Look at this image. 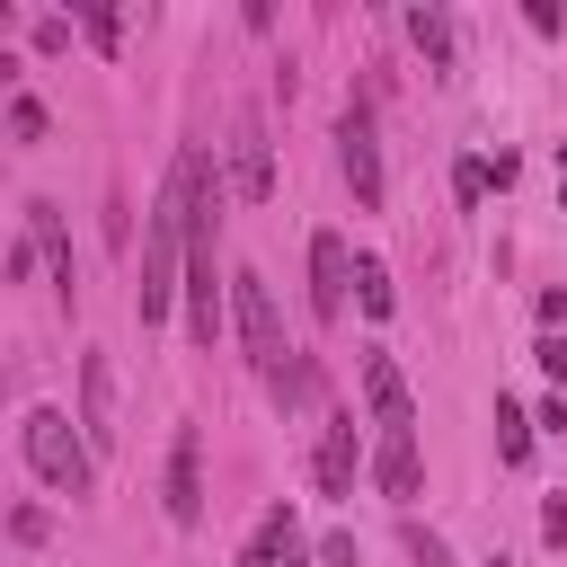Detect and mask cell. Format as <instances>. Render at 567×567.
<instances>
[{"instance_id":"6da1fadb","label":"cell","mask_w":567,"mask_h":567,"mask_svg":"<svg viewBox=\"0 0 567 567\" xmlns=\"http://www.w3.org/2000/svg\"><path fill=\"white\" fill-rule=\"evenodd\" d=\"M18 452H27V470H35L53 496H89V487H97V452H89V434H80L62 408H27V416H18Z\"/></svg>"},{"instance_id":"5bb4252c","label":"cell","mask_w":567,"mask_h":567,"mask_svg":"<svg viewBox=\"0 0 567 567\" xmlns=\"http://www.w3.org/2000/svg\"><path fill=\"white\" fill-rule=\"evenodd\" d=\"M275 558H292V505H266L248 549H239V567H275Z\"/></svg>"},{"instance_id":"603a6c76","label":"cell","mask_w":567,"mask_h":567,"mask_svg":"<svg viewBox=\"0 0 567 567\" xmlns=\"http://www.w3.org/2000/svg\"><path fill=\"white\" fill-rule=\"evenodd\" d=\"M532 354H540V372H549V381H558V390H567V337H558V328H549V337H540V346H532Z\"/></svg>"},{"instance_id":"83f0119b","label":"cell","mask_w":567,"mask_h":567,"mask_svg":"<svg viewBox=\"0 0 567 567\" xmlns=\"http://www.w3.org/2000/svg\"><path fill=\"white\" fill-rule=\"evenodd\" d=\"M284 567H301V558H284Z\"/></svg>"},{"instance_id":"ba28073f","label":"cell","mask_w":567,"mask_h":567,"mask_svg":"<svg viewBox=\"0 0 567 567\" xmlns=\"http://www.w3.org/2000/svg\"><path fill=\"white\" fill-rule=\"evenodd\" d=\"M168 523L177 532L204 523V434L195 425H177V443H168Z\"/></svg>"},{"instance_id":"e0dca14e","label":"cell","mask_w":567,"mask_h":567,"mask_svg":"<svg viewBox=\"0 0 567 567\" xmlns=\"http://www.w3.org/2000/svg\"><path fill=\"white\" fill-rule=\"evenodd\" d=\"M496 461H505V470L532 461V416H523L514 399H496Z\"/></svg>"},{"instance_id":"8992f818","label":"cell","mask_w":567,"mask_h":567,"mask_svg":"<svg viewBox=\"0 0 567 567\" xmlns=\"http://www.w3.org/2000/svg\"><path fill=\"white\" fill-rule=\"evenodd\" d=\"M80 434H89V452H115V434H124L115 425V363L97 346L80 354Z\"/></svg>"},{"instance_id":"2e32d148","label":"cell","mask_w":567,"mask_h":567,"mask_svg":"<svg viewBox=\"0 0 567 567\" xmlns=\"http://www.w3.org/2000/svg\"><path fill=\"white\" fill-rule=\"evenodd\" d=\"M354 301H363V319H390V310H399V292H390V266H381V257H354Z\"/></svg>"},{"instance_id":"30bf717a","label":"cell","mask_w":567,"mask_h":567,"mask_svg":"<svg viewBox=\"0 0 567 567\" xmlns=\"http://www.w3.org/2000/svg\"><path fill=\"white\" fill-rule=\"evenodd\" d=\"M230 195H239V204H266V195H275V159H266L257 115H239V133H230Z\"/></svg>"},{"instance_id":"3957f363","label":"cell","mask_w":567,"mask_h":567,"mask_svg":"<svg viewBox=\"0 0 567 567\" xmlns=\"http://www.w3.org/2000/svg\"><path fill=\"white\" fill-rule=\"evenodd\" d=\"M337 168H346V186H354V204L363 213H381V133H372V106H346L337 115Z\"/></svg>"},{"instance_id":"44dd1931","label":"cell","mask_w":567,"mask_h":567,"mask_svg":"<svg viewBox=\"0 0 567 567\" xmlns=\"http://www.w3.org/2000/svg\"><path fill=\"white\" fill-rule=\"evenodd\" d=\"M408 558H416V567H452V549H443V532H425V523H408Z\"/></svg>"},{"instance_id":"7a4b0ae2","label":"cell","mask_w":567,"mask_h":567,"mask_svg":"<svg viewBox=\"0 0 567 567\" xmlns=\"http://www.w3.org/2000/svg\"><path fill=\"white\" fill-rule=\"evenodd\" d=\"M230 319H239V346H248V363L257 372H275L292 346H284V319H275V292H266V275H230Z\"/></svg>"},{"instance_id":"7402d4cb","label":"cell","mask_w":567,"mask_h":567,"mask_svg":"<svg viewBox=\"0 0 567 567\" xmlns=\"http://www.w3.org/2000/svg\"><path fill=\"white\" fill-rule=\"evenodd\" d=\"M44 532H53V523H44V505H18V514H9V540H27V549H35Z\"/></svg>"},{"instance_id":"d4e9b609","label":"cell","mask_w":567,"mask_h":567,"mask_svg":"<svg viewBox=\"0 0 567 567\" xmlns=\"http://www.w3.org/2000/svg\"><path fill=\"white\" fill-rule=\"evenodd\" d=\"M319 567H354V532H328L319 540Z\"/></svg>"},{"instance_id":"9c48e42d","label":"cell","mask_w":567,"mask_h":567,"mask_svg":"<svg viewBox=\"0 0 567 567\" xmlns=\"http://www.w3.org/2000/svg\"><path fill=\"white\" fill-rule=\"evenodd\" d=\"M354 461H363V443H354V416L337 408V416L319 425V452H310V478H319V496H354Z\"/></svg>"},{"instance_id":"ac0fdd59","label":"cell","mask_w":567,"mask_h":567,"mask_svg":"<svg viewBox=\"0 0 567 567\" xmlns=\"http://www.w3.org/2000/svg\"><path fill=\"white\" fill-rule=\"evenodd\" d=\"M44 133H53L44 97H27V89H18V97H9V142H44Z\"/></svg>"},{"instance_id":"ffe728a7","label":"cell","mask_w":567,"mask_h":567,"mask_svg":"<svg viewBox=\"0 0 567 567\" xmlns=\"http://www.w3.org/2000/svg\"><path fill=\"white\" fill-rule=\"evenodd\" d=\"M487 186H496V168H487V159H461V168H452V195H461V204H478Z\"/></svg>"},{"instance_id":"52a82bcc","label":"cell","mask_w":567,"mask_h":567,"mask_svg":"<svg viewBox=\"0 0 567 567\" xmlns=\"http://www.w3.org/2000/svg\"><path fill=\"white\" fill-rule=\"evenodd\" d=\"M363 408H372L381 434H416V399H408V381H399V363L381 346H363Z\"/></svg>"},{"instance_id":"277c9868","label":"cell","mask_w":567,"mask_h":567,"mask_svg":"<svg viewBox=\"0 0 567 567\" xmlns=\"http://www.w3.org/2000/svg\"><path fill=\"white\" fill-rule=\"evenodd\" d=\"M346 284H354L346 239H337V230H310V319H319V328L346 319Z\"/></svg>"},{"instance_id":"4fadbf2b","label":"cell","mask_w":567,"mask_h":567,"mask_svg":"<svg viewBox=\"0 0 567 567\" xmlns=\"http://www.w3.org/2000/svg\"><path fill=\"white\" fill-rule=\"evenodd\" d=\"M27 239H35V248H44V266H53V292H62V301H71V239H62V213H53V204H44V195H35V204H27Z\"/></svg>"},{"instance_id":"cb8c5ba5","label":"cell","mask_w":567,"mask_h":567,"mask_svg":"<svg viewBox=\"0 0 567 567\" xmlns=\"http://www.w3.org/2000/svg\"><path fill=\"white\" fill-rule=\"evenodd\" d=\"M71 44V18H35V53H62Z\"/></svg>"},{"instance_id":"5b68a950","label":"cell","mask_w":567,"mask_h":567,"mask_svg":"<svg viewBox=\"0 0 567 567\" xmlns=\"http://www.w3.org/2000/svg\"><path fill=\"white\" fill-rule=\"evenodd\" d=\"M186 337L213 354L221 337V275H213V239H186Z\"/></svg>"},{"instance_id":"9a60e30c","label":"cell","mask_w":567,"mask_h":567,"mask_svg":"<svg viewBox=\"0 0 567 567\" xmlns=\"http://www.w3.org/2000/svg\"><path fill=\"white\" fill-rule=\"evenodd\" d=\"M266 390H275L284 408H319V354H284V363L266 372Z\"/></svg>"},{"instance_id":"484cf974","label":"cell","mask_w":567,"mask_h":567,"mask_svg":"<svg viewBox=\"0 0 567 567\" xmlns=\"http://www.w3.org/2000/svg\"><path fill=\"white\" fill-rule=\"evenodd\" d=\"M540 540H567V487H558V496L540 505Z\"/></svg>"},{"instance_id":"4316f807","label":"cell","mask_w":567,"mask_h":567,"mask_svg":"<svg viewBox=\"0 0 567 567\" xmlns=\"http://www.w3.org/2000/svg\"><path fill=\"white\" fill-rule=\"evenodd\" d=\"M558 168H567V142H558Z\"/></svg>"},{"instance_id":"8fae6325","label":"cell","mask_w":567,"mask_h":567,"mask_svg":"<svg viewBox=\"0 0 567 567\" xmlns=\"http://www.w3.org/2000/svg\"><path fill=\"white\" fill-rule=\"evenodd\" d=\"M372 487H381L390 505H408V496L425 487V461H416V434H381V452H372Z\"/></svg>"},{"instance_id":"d6986e66","label":"cell","mask_w":567,"mask_h":567,"mask_svg":"<svg viewBox=\"0 0 567 567\" xmlns=\"http://www.w3.org/2000/svg\"><path fill=\"white\" fill-rule=\"evenodd\" d=\"M80 27H89V44H97V53H115V44H124V18H115V9H80Z\"/></svg>"},{"instance_id":"f1b7e54d","label":"cell","mask_w":567,"mask_h":567,"mask_svg":"<svg viewBox=\"0 0 567 567\" xmlns=\"http://www.w3.org/2000/svg\"><path fill=\"white\" fill-rule=\"evenodd\" d=\"M487 567H505V558H487Z\"/></svg>"},{"instance_id":"7c38bea8","label":"cell","mask_w":567,"mask_h":567,"mask_svg":"<svg viewBox=\"0 0 567 567\" xmlns=\"http://www.w3.org/2000/svg\"><path fill=\"white\" fill-rule=\"evenodd\" d=\"M408 44H416L443 80L461 71V35H452V18H443V9H408Z\"/></svg>"}]
</instances>
